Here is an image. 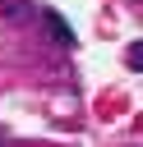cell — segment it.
Listing matches in <instances>:
<instances>
[{
  "label": "cell",
  "instance_id": "3",
  "mask_svg": "<svg viewBox=\"0 0 143 147\" xmlns=\"http://www.w3.org/2000/svg\"><path fill=\"white\" fill-rule=\"evenodd\" d=\"M125 60H129V69H143V46H138V41H134V46H129V55H125Z\"/></svg>",
  "mask_w": 143,
  "mask_h": 147
},
{
  "label": "cell",
  "instance_id": "2",
  "mask_svg": "<svg viewBox=\"0 0 143 147\" xmlns=\"http://www.w3.org/2000/svg\"><path fill=\"white\" fill-rule=\"evenodd\" d=\"M46 28H51V37H55L60 46H74V28H69V23H65V18L55 14V9L46 14Z\"/></svg>",
  "mask_w": 143,
  "mask_h": 147
},
{
  "label": "cell",
  "instance_id": "1",
  "mask_svg": "<svg viewBox=\"0 0 143 147\" xmlns=\"http://www.w3.org/2000/svg\"><path fill=\"white\" fill-rule=\"evenodd\" d=\"M32 14H37V9H32L28 0H0V18H5V23H28Z\"/></svg>",
  "mask_w": 143,
  "mask_h": 147
}]
</instances>
